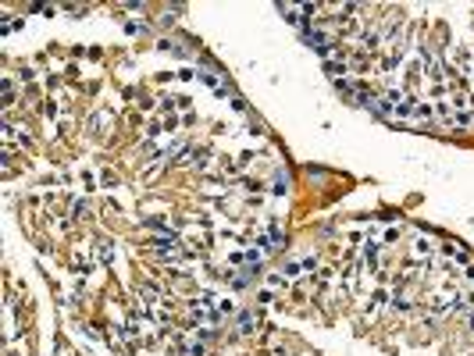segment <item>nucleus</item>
<instances>
[{
	"label": "nucleus",
	"mask_w": 474,
	"mask_h": 356,
	"mask_svg": "<svg viewBox=\"0 0 474 356\" xmlns=\"http://www.w3.org/2000/svg\"><path fill=\"white\" fill-rule=\"evenodd\" d=\"M4 200L64 313L114 356H204L285 242L289 164L189 43L4 57Z\"/></svg>",
	"instance_id": "nucleus-1"
},
{
	"label": "nucleus",
	"mask_w": 474,
	"mask_h": 356,
	"mask_svg": "<svg viewBox=\"0 0 474 356\" xmlns=\"http://www.w3.org/2000/svg\"><path fill=\"white\" fill-rule=\"evenodd\" d=\"M335 82L403 128L474 132V4L289 8Z\"/></svg>",
	"instance_id": "nucleus-2"
}]
</instances>
